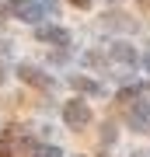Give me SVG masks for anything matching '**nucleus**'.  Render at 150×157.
I'll use <instances>...</instances> for the list:
<instances>
[{"label":"nucleus","instance_id":"nucleus-12","mask_svg":"<svg viewBox=\"0 0 150 157\" xmlns=\"http://www.w3.org/2000/svg\"><path fill=\"white\" fill-rule=\"evenodd\" d=\"M70 4H73V7H77V11H87V7H91V4H94V0H70Z\"/></svg>","mask_w":150,"mask_h":157},{"label":"nucleus","instance_id":"nucleus-17","mask_svg":"<svg viewBox=\"0 0 150 157\" xmlns=\"http://www.w3.org/2000/svg\"><path fill=\"white\" fill-rule=\"evenodd\" d=\"M98 157H108V154H105V150H101V154H98Z\"/></svg>","mask_w":150,"mask_h":157},{"label":"nucleus","instance_id":"nucleus-14","mask_svg":"<svg viewBox=\"0 0 150 157\" xmlns=\"http://www.w3.org/2000/svg\"><path fill=\"white\" fill-rule=\"evenodd\" d=\"M143 67H147V73H150V52H147V56H143Z\"/></svg>","mask_w":150,"mask_h":157},{"label":"nucleus","instance_id":"nucleus-5","mask_svg":"<svg viewBox=\"0 0 150 157\" xmlns=\"http://www.w3.org/2000/svg\"><path fill=\"white\" fill-rule=\"evenodd\" d=\"M108 59L112 63H119V67H136V49L129 42H115L108 49Z\"/></svg>","mask_w":150,"mask_h":157},{"label":"nucleus","instance_id":"nucleus-6","mask_svg":"<svg viewBox=\"0 0 150 157\" xmlns=\"http://www.w3.org/2000/svg\"><path fill=\"white\" fill-rule=\"evenodd\" d=\"M67 84L77 91V94H105V87L98 84V80H91V77H84V73H77V77H70Z\"/></svg>","mask_w":150,"mask_h":157},{"label":"nucleus","instance_id":"nucleus-11","mask_svg":"<svg viewBox=\"0 0 150 157\" xmlns=\"http://www.w3.org/2000/svg\"><path fill=\"white\" fill-rule=\"evenodd\" d=\"M0 157H14V147H11V136H0Z\"/></svg>","mask_w":150,"mask_h":157},{"label":"nucleus","instance_id":"nucleus-4","mask_svg":"<svg viewBox=\"0 0 150 157\" xmlns=\"http://www.w3.org/2000/svg\"><path fill=\"white\" fill-rule=\"evenodd\" d=\"M7 7H11L14 17H21V21H28V25L42 21V4H35V0H11Z\"/></svg>","mask_w":150,"mask_h":157},{"label":"nucleus","instance_id":"nucleus-13","mask_svg":"<svg viewBox=\"0 0 150 157\" xmlns=\"http://www.w3.org/2000/svg\"><path fill=\"white\" fill-rule=\"evenodd\" d=\"M129 157H150V150H133Z\"/></svg>","mask_w":150,"mask_h":157},{"label":"nucleus","instance_id":"nucleus-3","mask_svg":"<svg viewBox=\"0 0 150 157\" xmlns=\"http://www.w3.org/2000/svg\"><path fill=\"white\" fill-rule=\"evenodd\" d=\"M17 77H21L25 84H32V87H42V91H52L56 87V80L49 77V73L39 70V67H32V63H21V67H17Z\"/></svg>","mask_w":150,"mask_h":157},{"label":"nucleus","instance_id":"nucleus-18","mask_svg":"<svg viewBox=\"0 0 150 157\" xmlns=\"http://www.w3.org/2000/svg\"><path fill=\"white\" fill-rule=\"evenodd\" d=\"M112 4H119V0H112Z\"/></svg>","mask_w":150,"mask_h":157},{"label":"nucleus","instance_id":"nucleus-2","mask_svg":"<svg viewBox=\"0 0 150 157\" xmlns=\"http://www.w3.org/2000/svg\"><path fill=\"white\" fill-rule=\"evenodd\" d=\"M35 39L49 42V45H56V49H70V32L60 28V25H39V28H35Z\"/></svg>","mask_w":150,"mask_h":157},{"label":"nucleus","instance_id":"nucleus-10","mask_svg":"<svg viewBox=\"0 0 150 157\" xmlns=\"http://www.w3.org/2000/svg\"><path fill=\"white\" fill-rule=\"evenodd\" d=\"M115 126H112V122H105V126H101V143H115Z\"/></svg>","mask_w":150,"mask_h":157},{"label":"nucleus","instance_id":"nucleus-15","mask_svg":"<svg viewBox=\"0 0 150 157\" xmlns=\"http://www.w3.org/2000/svg\"><path fill=\"white\" fill-rule=\"evenodd\" d=\"M45 7H49V11H56V0H45Z\"/></svg>","mask_w":150,"mask_h":157},{"label":"nucleus","instance_id":"nucleus-16","mask_svg":"<svg viewBox=\"0 0 150 157\" xmlns=\"http://www.w3.org/2000/svg\"><path fill=\"white\" fill-rule=\"evenodd\" d=\"M4 80H7V77H4V63H0V84H4Z\"/></svg>","mask_w":150,"mask_h":157},{"label":"nucleus","instance_id":"nucleus-1","mask_svg":"<svg viewBox=\"0 0 150 157\" xmlns=\"http://www.w3.org/2000/svg\"><path fill=\"white\" fill-rule=\"evenodd\" d=\"M63 122H67L70 129H84V126L91 122V105H84L80 98L63 101Z\"/></svg>","mask_w":150,"mask_h":157},{"label":"nucleus","instance_id":"nucleus-8","mask_svg":"<svg viewBox=\"0 0 150 157\" xmlns=\"http://www.w3.org/2000/svg\"><path fill=\"white\" fill-rule=\"evenodd\" d=\"M143 98V84H133V87H122L119 91V105H129V101Z\"/></svg>","mask_w":150,"mask_h":157},{"label":"nucleus","instance_id":"nucleus-9","mask_svg":"<svg viewBox=\"0 0 150 157\" xmlns=\"http://www.w3.org/2000/svg\"><path fill=\"white\" fill-rule=\"evenodd\" d=\"M32 157H63L60 147H45V143H35L32 147Z\"/></svg>","mask_w":150,"mask_h":157},{"label":"nucleus","instance_id":"nucleus-7","mask_svg":"<svg viewBox=\"0 0 150 157\" xmlns=\"http://www.w3.org/2000/svg\"><path fill=\"white\" fill-rule=\"evenodd\" d=\"M101 28H108V32H129V28H136V21L115 11V14H105V17H101Z\"/></svg>","mask_w":150,"mask_h":157}]
</instances>
